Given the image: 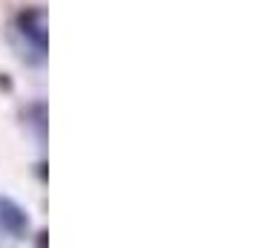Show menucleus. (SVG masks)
Masks as SVG:
<instances>
[{"mask_svg": "<svg viewBox=\"0 0 256 248\" xmlns=\"http://www.w3.org/2000/svg\"><path fill=\"white\" fill-rule=\"evenodd\" d=\"M18 32L38 52V58H44V52H46V12L38 6L24 9L18 15Z\"/></svg>", "mask_w": 256, "mask_h": 248, "instance_id": "1", "label": "nucleus"}, {"mask_svg": "<svg viewBox=\"0 0 256 248\" xmlns=\"http://www.w3.org/2000/svg\"><path fill=\"white\" fill-rule=\"evenodd\" d=\"M0 225H3V231H9L14 236H24L26 228H29V216L26 211L12 199H0Z\"/></svg>", "mask_w": 256, "mask_h": 248, "instance_id": "2", "label": "nucleus"}]
</instances>
